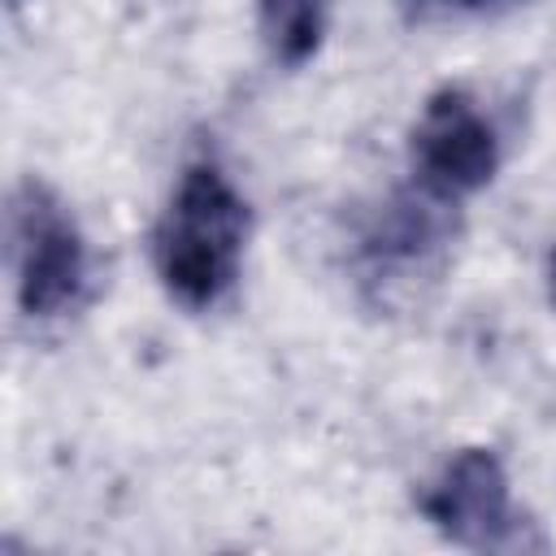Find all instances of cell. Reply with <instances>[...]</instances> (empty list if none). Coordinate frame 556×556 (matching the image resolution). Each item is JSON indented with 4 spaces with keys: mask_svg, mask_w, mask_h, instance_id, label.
I'll use <instances>...</instances> for the list:
<instances>
[{
    "mask_svg": "<svg viewBox=\"0 0 556 556\" xmlns=\"http://www.w3.org/2000/svg\"><path fill=\"white\" fill-rule=\"evenodd\" d=\"M248 222V200L222 165H187L152 230V265L169 300L191 313L222 304L239 278Z\"/></svg>",
    "mask_w": 556,
    "mask_h": 556,
    "instance_id": "1",
    "label": "cell"
},
{
    "mask_svg": "<svg viewBox=\"0 0 556 556\" xmlns=\"http://www.w3.org/2000/svg\"><path fill=\"white\" fill-rule=\"evenodd\" d=\"M9 256L17 308L26 317L43 321L78 308L91 274L87 239L61 195L39 178H26L9 200Z\"/></svg>",
    "mask_w": 556,
    "mask_h": 556,
    "instance_id": "2",
    "label": "cell"
},
{
    "mask_svg": "<svg viewBox=\"0 0 556 556\" xmlns=\"http://www.w3.org/2000/svg\"><path fill=\"white\" fill-rule=\"evenodd\" d=\"M421 517L452 543L478 547V552H517V547H543L539 539H526V517L513 504V482L504 473V460L491 447H465L456 452L417 495Z\"/></svg>",
    "mask_w": 556,
    "mask_h": 556,
    "instance_id": "3",
    "label": "cell"
},
{
    "mask_svg": "<svg viewBox=\"0 0 556 556\" xmlns=\"http://www.w3.org/2000/svg\"><path fill=\"white\" fill-rule=\"evenodd\" d=\"M408 152L417 187L443 204L482 191L500 169V135L478 100L460 87H443L426 100Z\"/></svg>",
    "mask_w": 556,
    "mask_h": 556,
    "instance_id": "4",
    "label": "cell"
},
{
    "mask_svg": "<svg viewBox=\"0 0 556 556\" xmlns=\"http://www.w3.org/2000/svg\"><path fill=\"white\" fill-rule=\"evenodd\" d=\"M330 4L334 0H256L261 39L269 56L287 70H300L304 61H313L330 26Z\"/></svg>",
    "mask_w": 556,
    "mask_h": 556,
    "instance_id": "5",
    "label": "cell"
},
{
    "mask_svg": "<svg viewBox=\"0 0 556 556\" xmlns=\"http://www.w3.org/2000/svg\"><path fill=\"white\" fill-rule=\"evenodd\" d=\"M417 17H439V13H482V9H500L508 0H404Z\"/></svg>",
    "mask_w": 556,
    "mask_h": 556,
    "instance_id": "6",
    "label": "cell"
},
{
    "mask_svg": "<svg viewBox=\"0 0 556 556\" xmlns=\"http://www.w3.org/2000/svg\"><path fill=\"white\" fill-rule=\"evenodd\" d=\"M547 291H552V304H556V252H552V265H547Z\"/></svg>",
    "mask_w": 556,
    "mask_h": 556,
    "instance_id": "7",
    "label": "cell"
},
{
    "mask_svg": "<svg viewBox=\"0 0 556 556\" xmlns=\"http://www.w3.org/2000/svg\"><path fill=\"white\" fill-rule=\"evenodd\" d=\"M9 4H22V0H9Z\"/></svg>",
    "mask_w": 556,
    "mask_h": 556,
    "instance_id": "8",
    "label": "cell"
}]
</instances>
